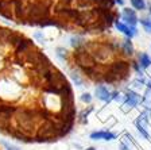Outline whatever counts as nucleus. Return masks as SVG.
Masks as SVG:
<instances>
[{
    "instance_id": "nucleus-1",
    "label": "nucleus",
    "mask_w": 151,
    "mask_h": 150,
    "mask_svg": "<svg viewBox=\"0 0 151 150\" xmlns=\"http://www.w3.org/2000/svg\"><path fill=\"white\" fill-rule=\"evenodd\" d=\"M53 0H27L26 1V25L38 26L49 19L53 12Z\"/></svg>"
},
{
    "instance_id": "nucleus-2",
    "label": "nucleus",
    "mask_w": 151,
    "mask_h": 150,
    "mask_svg": "<svg viewBox=\"0 0 151 150\" xmlns=\"http://www.w3.org/2000/svg\"><path fill=\"white\" fill-rule=\"evenodd\" d=\"M14 116L19 128L27 134L37 126V122L39 120L37 108H18Z\"/></svg>"
},
{
    "instance_id": "nucleus-3",
    "label": "nucleus",
    "mask_w": 151,
    "mask_h": 150,
    "mask_svg": "<svg viewBox=\"0 0 151 150\" xmlns=\"http://www.w3.org/2000/svg\"><path fill=\"white\" fill-rule=\"evenodd\" d=\"M53 12H54V16L63 22L69 23V22H73L74 23L77 19L81 16V9L76 8L73 6H65L62 1H60L58 4L53 7Z\"/></svg>"
},
{
    "instance_id": "nucleus-4",
    "label": "nucleus",
    "mask_w": 151,
    "mask_h": 150,
    "mask_svg": "<svg viewBox=\"0 0 151 150\" xmlns=\"http://www.w3.org/2000/svg\"><path fill=\"white\" fill-rule=\"evenodd\" d=\"M72 56H73V59H74L76 65L78 66L80 69L88 68V66H96V59L93 58L92 53L85 46L74 49Z\"/></svg>"
},
{
    "instance_id": "nucleus-5",
    "label": "nucleus",
    "mask_w": 151,
    "mask_h": 150,
    "mask_svg": "<svg viewBox=\"0 0 151 150\" xmlns=\"http://www.w3.org/2000/svg\"><path fill=\"white\" fill-rule=\"evenodd\" d=\"M129 68H131L129 62H127V61H124V59L113 61V62L109 65V69L117 76V77H119V81H124V80L128 78Z\"/></svg>"
},
{
    "instance_id": "nucleus-6",
    "label": "nucleus",
    "mask_w": 151,
    "mask_h": 150,
    "mask_svg": "<svg viewBox=\"0 0 151 150\" xmlns=\"http://www.w3.org/2000/svg\"><path fill=\"white\" fill-rule=\"evenodd\" d=\"M14 19L18 25H26V0H14Z\"/></svg>"
},
{
    "instance_id": "nucleus-7",
    "label": "nucleus",
    "mask_w": 151,
    "mask_h": 150,
    "mask_svg": "<svg viewBox=\"0 0 151 150\" xmlns=\"http://www.w3.org/2000/svg\"><path fill=\"white\" fill-rule=\"evenodd\" d=\"M31 47H34V42H32V39L23 37L22 39H20V41H19L18 43L12 47L14 56H15V57H20L22 54H24L26 51H28Z\"/></svg>"
},
{
    "instance_id": "nucleus-8",
    "label": "nucleus",
    "mask_w": 151,
    "mask_h": 150,
    "mask_svg": "<svg viewBox=\"0 0 151 150\" xmlns=\"http://www.w3.org/2000/svg\"><path fill=\"white\" fill-rule=\"evenodd\" d=\"M123 20L127 26H132V27H136V23H138V18H136V14L134 9L131 8H124L123 9V15H122Z\"/></svg>"
},
{
    "instance_id": "nucleus-9",
    "label": "nucleus",
    "mask_w": 151,
    "mask_h": 150,
    "mask_svg": "<svg viewBox=\"0 0 151 150\" xmlns=\"http://www.w3.org/2000/svg\"><path fill=\"white\" fill-rule=\"evenodd\" d=\"M115 25H116L117 30H119V31H122L123 34H126L127 37H129V39L138 34V30H136V27L127 26L126 23H122V22H119V20H116V22H115Z\"/></svg>"
},
{
    "instance_id": "nucleus-10",
    "label": "nucleus",
    "mask_w": 151,
    "mask_h": 150,
    "mask_svg": "<svg viewBox=\"0 0 151 150\" xmlns=\"http://www.w3.org/2000/svg\"><path fill=\"white\" fill-rule=\"evenodd\" d=\"M139 101H140V96H139L138 93H135L134 91H127L126 103H124V107H126V108H134Z\"/></svg>"
},
{
    "instance_id": "nucleus-11",
    "label": "nucleus",
    "mask_w": 151,
    "mask_h": 150,
    "mask_svg": "<svg viewBox=\"0 0 151 150\" xmlns=\"http://www.w3.org/2000/svg\"><path fill=\"white\" fill-rule=\"evenodd\" d=\"M91 139H93V141H97V139L112 141V139H115V134L111 131H94L91 134Z\"/></svg>"
},
{
    "instance_id": "nucleus-12",
    "label": "nucleus",
    "mask_w": 151,
    "mask_h": 150,
    "mask_svg": "<svg viewBox=\"0 0 151 150\" xmlns=\"http://www.w3.org/2000/svg\"><path fill=\"white\" fill-rule=\"evenodd\" d=\"M96 96L100 100H103V101H111V92L104 85H99L96 88Z\"/></svg>"
},
{
    "instance_id": "nucleus-13",
    "label": "nucleus",
    "mask_w": 151,
    "mask_h": 150,
    "mask_svg": "<svg viewBox=\"0 0 151 150\" xmlns=\"http://www.w3.org/2000/svg\"><path fill=\"white\" fill-rule=\"evenodd\" d=\"M73 6L76 7V8L78 9H91L94 7V4L92 3L91 0H74V3H73Z\"/></svg>"
},
{
    "instance_id": "nucleus-14",
    "label": "nucleus",
    "mask_w": 151,
    "mask_h": 150,
    "mask_svg": "<svg viewBox=\"0 0 151 150\" xmlns=\"http://www.w3.org/2000/svg\"><path fill=\"white\" fill-rule=\"evenodd\" d=\"M122 51H123V54H126V56H132V54H134V46H132L131 39H126V41H123Z\"/></svg>"
},
{
    "instance_id": "nucleus-15",
    "label": "nucleus",
    "mask_w": 151,
    "mask_h": 150,
    "mask_svg": "<svg viewBox=\"0 0 151 150\" xmlns=\"http://www.w3.org/2000/svg\"><path fill=\"white\" fill-rule=\"evenodd\" d=\"M139 62H140V66L143 69L148 68L151 65V57L147 53H140L139 54Z\"/></svg>"
},
{
    "instance_id": "nucleus-16",
    "label": "nucleus",
    "mask_w": 151,
    "mask_h": 150,
    "mask_svg": "<svg viewBox=\"0 0 151 150\" xmlns=\"http://www.w3.org/2000/svg\"><path fill=\"white\" fill-rule=\"evenodd\" d=\"M131 4H132V7L135 9H138V11H143V9L146 8L145 0H131Z\"/></svg>"
},
{
    "instance_id": "nucleus-17",
    "label": "nucleus",
    "mask_w": 151,
    "mask_h": 150,
    "mask_svg": "<svg viewBox=\"0 0 151 150\" xmlns=\"http://www.w3.org/2000/svg\"><path fill=\"white\" fill-rule=\"evenodd\" d=\"M84 39L82 38H80V37H73L72 39H70V43H72V46L74 47V49H77V47H81V46H84Z\"/></svg>"
},
{
    "instance_id": "nucleus-18",
    "label": "nucleus",
    "mask_w": 151,
    "mask_h": 150,
    "mask_svg": "<svg viewBox=\"0 0 151 150\" xmlns=\"http://www.w3.org/2000/svg\"><path fill=\"white\" fill-rule=\"evenodd\" d=\"M91 111H92V107H89L88 109H84V111L80 114V122H81V123H86V122H88V119H86V118H88V115H89V112H91Z\"/></svg>"
},
{
    "instance_id": "nucleus-19",
    "label": "nucleus",
    "mask_w": 151,
    "mask_h": 150,
    "mask_svg": "<svg viewBox=\"0 0 151 150\" xmlns=\"http://www.w3.org/2000/svg\"><path fill=\"white\" fill-rule=\"evenodd\" d=\"M139 22H140V23H142V26L145 27L146 33L151 34V20H148V19H140Z\"/></svg>"
},
{
    "instance_id": "nucleus-20",
    "label": "nucleus",
    "mask_w": 151,
    "mask_h": 150,
    "mask_svg": "<svg viewBox=\"0 0 151 150\" xmlns=\"http://www.w3.org/2000/svg\"><path fill=\"white\" fill-rule=\"evenodd\" d=\"M115 6V0H100L99 7H105V8H113Z\"/></svg>"
},
{
    "instance_id": "nucleus-21",
    "label": "nucleus",
    "mask_w": 151,
    "mask_h": 150,
    "mask_svg": "<svg viewBox=\"0 0 151 150\" xmlns=\"http://www.w3.org/2000/svg\"><path fill=\"white\" fill-rule=\"evenodd\" d=\"M57 56L60 57L61 59H66V57H68V50L63 49V47H58V49H57Z\"/></svg>"
},
{
    "instance_id": "nucleus-22",
    "label": "nucleus",
    "mask_w": 151,
    "mask_h": 150,
    "mask_svg": "<svg viewBox=\"0 0 151 150\" xmlns=\"http://www.w3.org/2000/svg\"><path fill=\"white\" fill-rule=\"evenodd\" d=\"M136 127H138V131L140 133L143 137L146 138V139H148V133L146 131V128H145V126L143 125H140V123H136Z\"/></svg>"
},
{
    "instance_id": "nucleus-23",
    "label": "nucleus",
    "mask_w": 151,
    "mask_h": 150,
    "mask_svg": "<svg viewBox=\"0 0 151 150\" xmlns=\"http://www.w3.org/2000/svg\"><path fill=\"white\" fill-rule=\"evenodd\" d=\"M81 101H82V103H91V101H92L91 93H82L81 95Z\"/></svg>"
},
{
    "instance_id": "nucleus-24",
    "label": "nucleus",
    "mask_w": 151,
    "mask_h": 150,
    "mask_svg": "<svg viewBox=\"0 0 151 150\" xmlns=\"http://www.w3.org/2000/svg\"><path fill=\"white\" fill-rule=\"evenodd\" d=\"M132 68L135 69V70H136V72H138V73H139V75H140V76L143 75V68H142V66L139 65L138 62H135V61H134V62H132Z\"/></svg>"
},
{
    "instance_id": "nucleus-25",
    "label": "nucleus",
    "mask_w": 151,
    "mask_h": 150,
    "mask_svg": "<svg viewBox=\"0 0 151 150\" xmlns=\"http://www.w3.org/2000/svg\"><path fill=\"white\" fill-rule=\"evenodd\" d=\"M72 77H73V80L76 81V84H77V85H81V80H80V77H78L77 75H76V73H73Z\"/></svg>"
},
{
    "instance_id": "nucleus-26",
    "label": "nucleus",
    "mask_w": 151,
    "mask_h": 150,
    "mask_svg": "<svg viewBox=\"0 0 151 150\" xmlns=\"http://www.w3.org/2000/svg\"><path fill=\"white\" fill-rule=\"evenodd\" d=\"M3 145H4V146H6L8 150H19L18 147H15V146H11V145H8V143H7V142H3Z\"/></svg>"
},
{
    "instance_id": "nucleus-27",
    "label": "nucleus",
    "mask_w": 151,
    "mask_h": 150,
    "mask_svg": "<svg viewBox=\"0 0 151 150\" xmlns=\"http://www.w3.org/2000/svg\"><path fill=\"white\" fill-rule=\"evenodd\" d=\"M65 6H73V3H74V0H61Z\"/></svg>"
},
{
    "instance_id": "nucleus-28",
    "label": "nucleus",
    "mask_w": 151,
    "mask_h": 150,
    "mask_svg": "<svg viewBox=\"0 0 151 150\" xmlns=\"http://www.w3.org/2000/svg\"><path fill=\"white\" fill-rule=\"evenodd\" d=\"M115 3H117L119 6H123V4H124V0H115Z\"/></svg>"
},
{
    "instance_id": "nucleus-29",
    "label": "nucleus",
    "mask_w": 151,
    "mask_h": 150,
    "mask_svg": "<svg viewBox=\"0 0 151 150\" xmlns=\"http://www.w3.org/2000/svg\"><path fill=\"white\" fill-rule=\"evenodd\" d=\"M120 149H122V150H129L128 147H127V146H126V145H124V143H122V145H120Z\"/></svg>"
},
{
    "instance_id": "nucleus-30",
    "label": "nucleus",
    "mask_w": 151,
    "mask_h": 150,
    "mask_svg": "<svg viewBox=\"0 0 151 150\" xmlns=\"http://www.w3.org/2000/svg\"><path fill=\"white\" fill-rule=\"evenodd\" d=\"M91 1L94 4V6H99V4H100V0H91Z\"/></svg>"
},
{
    "instance_id": "nucleus-31",
    "label": "nucleus",
    "mask_w": 151,
    "mask_h": 150,
    "mask_svg": "<svg viewBox=\"0 0 151 150\" xmlns=\"http://www.w3.org/2000/svg\"><path fill=\"white\" fill-rule=\"evenodd\" d=\"M86 150H96V149H94V147H88Z\"/></svg>"
},
{
    "instance_id": "nucleus-32",
    "label": "nucleus",
    "mask_w": 151,
    "mask_h": 150,
    "mask_svg": "<svg viewBox=\"0 0 151 150\" xmlns=\"http://www.w3.org/2000/svg\"><path fill=\"white\" fill-rule=\"evenodd\" d=\"M150 14H151V4H150Z\"/></svg>"
}]
</instances>
